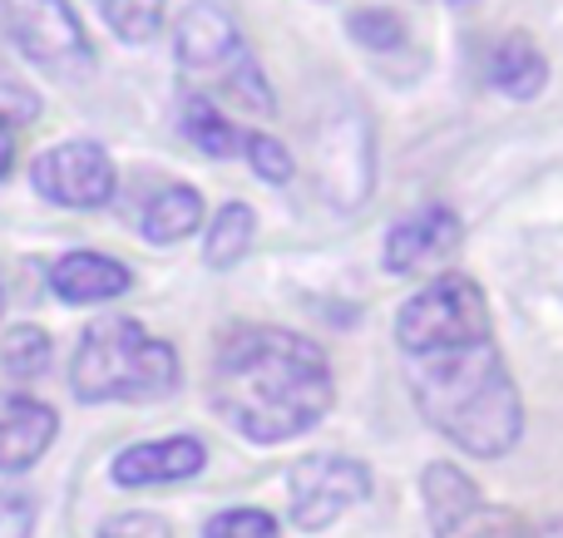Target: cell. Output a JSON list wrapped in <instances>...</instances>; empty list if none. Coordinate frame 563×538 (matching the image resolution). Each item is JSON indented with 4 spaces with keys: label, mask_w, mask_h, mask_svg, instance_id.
Returning a JSON list of instances; mask_svg holds the SVG:
<instances>
[{
    "label": "cell",
    "mask_w": 563,
    "mask_h": 538,
    "mask_svg": "<svg viewBox=\"0 0 563 538\" xmlns=\"http://www.w3.org/2000/svg\"><path fill=\"white\" fill-rule=\"evenodd\" d=\"M174 45H178V69H184V79L194 85V94L213 99V89H223V94H233L238 104L257 109V114L273 109L263 69H257L243 30L233 25V15H228L223 5L194 0V5L184 10V20H178Z\"/></svg>",
    "instance_id": "4"
},
{
    "label": "cell",
    "mask_w": 563,
    "mask_h": 538,
    "mask_svg": "<svg viewBox=\"0 0 563 538\" xmlns=\"http://www.w3.org/2000/svg\"><path fill=\"white\" fill-rule=\"evenodd\" d=\"M5 30L20 55L49 75L79 79L95 69V49L69 0H5Z\"/></svg>",
    "instance_id": "5"
},
{
    "label": "cell",
    "mask_w": 563,
    "mask_h": 538,
    "mask_svg": "<svg viewBox=\"0 0 563 538\" xmlns=\"http://www.w3.org/2000/svg\"><path fill=\"white\" fill-rule=\"evenodd\" d=\"M317 164H321V188L336 193V178L346 173V198L341 208H351L356 198H366L371 188V138H366V124L356 114L346 119L341 128H327L317 144Z\"/></svg>",
    "instance_id": "12"
},
{
    "label": "cell",
    "mask_w": 563,
    "mask_h": 538,
    "mask_svg": "<svg viewBox=\"0 0 563 538\" xmlns=\"http://www.w3.org/2000/svg\"><path fill=\"white\" fill-rule=\"evenodd\" d=\"M346 30H351V40H356L361 49H371V55H400V49H410V30H406V20L396 15V10H386V5H366V10H356V15L346 20Z\"/></svg>",
    "instance_id": "19"
},
{
    "label": "cell",
    "mask_w": 563,
    "mask_h": 538,
    "mask_svg": "<svg viewBox=\"0 0 563 538\" xmlns=\"http://www.w3.org/2000/svg\"><path fill=\"white\" fill-rule=\"evenodd\" d=\"M460 247V217L440 203H426L416 213H406L400 223H390L386 233V267L400 277L426 272L440 257H450Z\"/></svg>",
    "instance_id": "8"
},
{
    "label": "cell",
    "mask_w": 563,
    "mask_h": 538,
    "mask_svg": "<svg viewBox=\"0 0 563 538\" xmlns=\"http://www.w3.org/2000/svg\"><path fill=\"white\" fill-rule=\"evenodd\" d=\"M99 538H174V529L158 514H114V519H104Z\"/></svg>",
    "instance_id": "25"
},
{
    "label": "cell",
    "mask_w": 563,
    "mask_h": 538,
    "mask_svg": "<svg viewBox=\"0 0 563 538\" xmlns=\"http://www.w3.org/2000/svg\"><path fill=\"white\" fill-rule=\"evenodd\" d=\"M243 148H247V158H253V168H257L263 183H287L291 178V158H287V148H282L273 134H247Z\"/></svg>",
    "instance_id": "24"
},
{
    "label": "cell",
    "mask_w": 563,
    "mask_h": 538,
    "mask_svg": "<svg viewBox=\"0 0 563 538\" xmlns=\"http://www.w3.org/2000/svg\"><path fill=\"white\" fill-rule=\"evenodd\" d=\"M35 529V500L15 474H0V538H30Z\"/></svg>",
    "instance_id": "22"
},
{
    "label": "cell",
    "mask_w": 563,
    "mask_h": 538,
    "mask_svg": "<svg viewBox=\"0 0 563 538\" xmlns=\"http://www.w3.org/2000/svg\"><path fill=\"white\" fill-rule=\"evenodd\" d=\"M489 85L509 99H534L549 85V59L539 55V45L529 35H509L489 55Z\"/></svg>",
    "instance_id": "14"
},
{
    "label": "cell",
    "mask_w": 563,
    "mask_h": 538,
    "mask_svg": "<svg viewBox=\"0 0 563 538\" xmlns=\"http://www.w3.org/2000/svg\"><path fill=\"white\" fill-rule=\"evenodd\" d=\"M129 267L114 262L104 253H69L49 267V287H55L59 302L69 306H95V302H114L129 292Z\"/></svg>",
    "instance_id": "11"
},
{
    "label": "cell",
    "mask_w": 563,
    "mask_h": 538,
    "mask_svg": "<svg viewBox=\"0 0 563 538\" xmlns=\"http://www.w3.org/2000/svg\"><path fill=\"white\" fill-rule=\"evenodd\" d=\"M104 25L129 45H144L164 30V0H95Z\"/></svg>",
    "instance_id": "20"
},
{
    "label": "cell",
    "mask_w": 563,
    "mask_h": 538,
    "mask_svg": "<svg viewBox=\"0 0 563 538\" xmlns=\"http://www.w3.org/2000/svg\"><path fill=\"white\" fill-rule=\"evenodd\" d=\"M15 138H20V119H10L0 109V178H10V164H15Z\"/></svg>",
    "instance_id": "26"
},
{
    "label": "cell",
    "mask_w": 563,
    "mask_h": 538,
    "mask_svg": "<svg viewBox=\"0 0 563 538\" xmlns=\"http://www.w3.org/2000/svg\"><path fill=\"white\" fill-rule=\"evenodd\" d=\"M371 494V470L346 455H307L287 474V500L297 529H331L341 514H351Z\"/></svg>",
    "instance_id": "6"
},
{
    "label": "cell",
    "mask_w": 563,
    "mask_h": 538,
    "mask_svg": "<svg viewBox=\"0 0 563 538\" xmlns=\"http://www.w3.org/2000/svg\"><path fill=\"white\" fill-rule=\"evenodd\" d=\"M435 538H534L529 524L515 509H499V504H475L460 519H450L445 529H435Z\"/></svg>",
    "instance_id": "21"
},
{
    "label": "cell",
    "mask_w": 563,
    "mask_h": 538,
    "mask_svg": "<svg viewBox=\"0 0 563 538\" xmlns=\"http://www.w3.org/2000/svg\"><path fill=\"white\" fill-rule=\"evenodd\" d=\"M213 411L253 445L307 435L331 411V366L317 341L282 326H233L213 351Z\"/></svg>",
    "instance_id": "2"
},
{
    "label": "cell",
    "mask_w": 563,
    "mask_h": 538,
    "mask_svg": "<svg viewBox=\"0 0 563 538\" xmlns=\"http://www.w3.org/2000/svg\"><path fill=\"white\" fill-rule=\"evenodd\" d=\"M69 385L85 405L109 401H164L178 391V351L144 322L104 316L75 346Z\"/></svg>",
    "instance_id": "3"
},
{
    "label": "cell",
    "mask_w": 563,
    "mask_h": 538,
    "mask_svg": "<svg viewBox=\"0 0 563 538\" xmlns=\"http://www.w3.org/2000/svg\"><path fill=\"white\" fill-rule=\"evenodd\" d=\"M420 490H426V509H430V519H435V529H445L450 519H460L465 509L479 504V490L470 484L465 470H455V464H430Z\"/></svg>",
    "instance_id": "17"
},
{
    "label": "cell",
    "mask_w": 563,
    "mask_h": 538,
    "mask_svg": "<svg viewBox=\"0 0 563 538\" xmlns=\"http://www.w3.org/2000/svg\"><path fill=\"white\" fill-rule=\"evenodd\" d=\"M184 134L213 158H233L243 148V128H233L223 119V109L208 94H194V89L184 94Z\"/></svg>",
    "instance_id": "15"
},
{
    "label": "cell",
    "mask_w": 563,
    "mask_h": 538,
    "mask_svg": "<svg viewBox=\"0 0 563 538\" xmlns=\"http://www.w3.org/2000/svg\"><path fill=\"white\" fill-rule=\"evenodd\" d=\"M59 435V415L45 401L20 391H0V474H20L45 460Z\"/></svg>",
    "instance_id": "10"
},
{
    "label": "cell",
    "mask_w": 563,
    "mask_h": 538,
    "mask_svg": "<svg viewBox=\"0 0 563 538\" xmlns=\"http://www.w3.org/2000/svg\"><path fill=\"white\" fill-rule=\"evenodd\" d=\"M396 346L410 401L465 455L499 460L525 435V405L489 332V302L470 277L450 272L396 312Z\"/></svg>",
    "instance_id": "1"
},
{
    "label": "cell",
    "mask_w": 563,
    "mask_h": 538,
    "mask_svg": "<svg viewBox=\"0 0 563 538\" xmlns=\"http://www.w3.org/2000/svg\"><path fill=\"white\" fill-rule=\"evenodd\" d=\"M0 312H5V282H0Z\"/></svg>",
    "instance_id": "27"
},
{
    "label": "cell",
    "mask_w": 563,
    "mask_h": 538,
    "mask_svg": "<svg viewBox=\"0 0 563 538\" xmlns=\"http://www.w3.org/2000/svg\"><path fill=\"white\" fill-rule=\"evenodd\" d=\"M198 223H203V198L188 183L154 188L139 208V227H144L148 243H184L188 233H198Z\"/></svg>",
    "instance_id": "13"
},
{
    "label": "cell",
    "mask_w": 563,
    "mask_h": 538,
    "mask_svg": "<svg viewBox=\"0 0 563 538\" xmlns=\"http://www.w3.org/2000/svg\"><path fill=\"white\" fill-rule=\"evenodd\" d=\"M203 538H282V529L267 509H223L218 519H208Z\"/></svg>",
    "instance_id": "23"
},
{
    "label": "cell",
    "mask_w": 563,
    "mask_h": 538,
    "mask_svg": "<svg viewBox=\"0 0 563 538\" xmlns=\"http://www.w3.org/2000/svg\"><path fill=\"white\" fill-rule=\"evenodd\" d=\"M203 460H208V450L194 435H168V440H144V445L119 450L109 470H114L119 490H154V484L194 480L203 470Z\"/></svg>",
    "instance_id": "9"
},
{
    "label": "cell",
    "mask_w": 563,
    "mask_h": 538,
    "mask_svg": "<svg viewBox=\"0 0 563 538\" xmlns=\"http://www.w3.org/2000/svg\"><path fill=\"white\" fill-rule=\"evenodd\" d=\"M0 371L10 381H40L49 371V336L40 326H10L0 336Z\"/></svg>",
    "instance_id": "18"
},
{
    "label": "cell",
    "mask_w": 563,
    "mask_h": 538,
    "mask_svg": "<svg viewBox=\"0 0 563 538\" xmlns=\"http://www.w3.org/2000/svg\"><path fill=\"white\" fill-rule=\"evenodd\" d=\"M35 193L49 198L55 208H75V213H89V208H104L114 198V164L99 144H55L49 154L35 158Z\"/></svg>",
    "instance_id": "7"
},
{
    "label": "cell",
    "mask_w": 563,
    "mask_h": 538,
    "mask_svg": "<svg viewBox=\"0 0 563 538\" xmlns=\"http://www.w3.org/2000/svg\"><path fill=\"white\" fill-rule=\"evenodd\" d=\"M253 237H257V213L253 208L247 203H223L218 208V217H213V227H208V237H203L208 267L243 262V253L253 247Z\"/></svg>",
    "instance_id": "16"
}]
</instances>
